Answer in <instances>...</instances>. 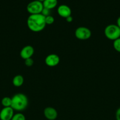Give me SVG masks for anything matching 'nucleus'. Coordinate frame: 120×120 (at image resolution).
Returning a JSON list of instances; mask_svg holds the SVG:
<instances>
[{
  "label": "nucleus",
  "instance_id": "1",
  "mask_svg": "<svg viewBox=\"0 0 120 120\" xmlns=\"http://www.w3.org/2000/svg\"><path fill=\"white\" fill-rule=\"evenodd\" d=\"M27 26L34 32H39L45 29L46 26L45 17L41 14L30 15L27 18Z\"/></svg>",
  "mask_w": 120,
  "mask_h": 120
},
{
  "label": "nucleus",
  "instance_id": "2",
  "mask_svg": "<svg viewBox=\"0 0 120 120\" xmlns=\"http://www.w3.org/2000/svg\"><path fill=\"white\" fill-rule=\"evenodd\" d=\"M11 107L14 111H22L27 109L28 105V98L23 93L15 94L12 97Z\"/></svg>",
  "mask_w": 120,
  "mask_h": 120
},
{
  "label": "nucleus",
  "instance_id": "3",
  "mask_svg": "<svg viewBox=\"0 0 120 120\" xmlns=\"http://www.w3.org/2000/svg\"><path fill=\"white\" fill-rule=\"evenodd\" d=\"M104 35L108 39L115 41L120 38V28L116 25H108L104 29Z\"/></svg>",
  "mask_w": 120,
  "mask_h": 120
},
{
  "label": "nucleus",
  "instance_id": "4",
  "mask_svg": "<svg viewBox=\"0 0 120 120\" xmlns=\"http://www.w3.org/2000/svg\"><path fill=\"white\" fill-rule=\"evenodd\" d=\"M44 8L43 4L42 2L35 0L29 2L27 7V10L30 15L41 14Z\"/></svg>",
  "mask_w": 120,
  "mask_h": 120
},
{
  "label": "nucleus",
  "instance_id": "5",
  "mask_svg": "<svg viewBox=\"0 0 120 120\" xmlns=\"http://www.w3.org/2000/svg\"><path fill=\"white\" fill-rule=\"evenodd\" d=\"M75 36L78 39L87 40L91 36V31L87 27L80 26L75 30Z\"/></svg>",
  "mask_w": 120,
  "mask_h": 120
},
{
  "label": "nucleus",
  "instance_id": "6",
  "mask_svg": "<svg viewBox=\"0 0 120 120\" xmlns=\"http://www.w3.org/2000/svg\"><path fill=\"white\" fill-rule=\"evenodd\" d=\"M60 62V58L56 54H49L45 59V63L49 67L56 66Z\"/></svg>",
  "mask_w": 120,
  "mask_h": 120
},
{
  "label": "nucleus",
  "instance_id": "7",
  "mask_svg": "<svg viewBox=\"0 0 120 120\" xmlns=\"http://www.w3.org/2000/svg\"><path fill=\"white\" fill-rule=\"evenodd\" d=\"M14 114V110L11 107H4L0 111V120H11Z\"/></svg>",
  "mask_w": 120,
  "mask_h": 120
},
{
  "label": "nucleus",
  "instance_id": "8",
  "mask_svg": "<svg viewBox=\"0 0 120 120\" xmlns=\"http://www.w3.org/2000/svg\"><path fill=\"white\" fill-rule=\"evenodd\" d=\"M34 53V49L32 46L27 45L20 51V56L24 60L31 58Z\"/></svg>",
  "mask_w": 120,
  "mask_h": 120
},
{
  "label": "nucleus",
  "instance_id": "9",
  "mask_svg": "<svg viewBox=\"0 0 120 120\" xmlns=\"http://www.w3.org/2000/svg\"><path fill=\"white\" fill-rule=\"evenodd\" d=\"M44 117L48 120H55L58 117L57 111L52 107H47L44 110Z\"/></svg>",
  "mask_w": 120,
  "mask_h": 120
},
{
  "label": "nucleus",
  "instance_id": "10",
  "mask_svg": "<svg viewBox=\"0 0 120 120\" xmlns=\"http://www.w3.org/2000/svg\"><path fill=\"white\" fill-rule=\"evenodd\" d=\"M57 12L60 16L66 18L71 15V9L67 5L62 4L58 7Z\"/></svg>",
  "mask_w": 120,
  "mask_h": 120
},
{
  "label": "nucleus",
  "instance_id": "11",
  "mask_svg": "<svg viewBox=\"0 0 120 120\" xmlns=\"http://www.w3.org/2000/svg\"><path fill=\"white\" fill-rule=\"evenodd\" d=\"M42 4H43L44 8L51 10L56 7L58 4V1L57 0H44L42 2Z\"/></svg>",
  "mask_w": 120,
  "mask_h": 120
},
{
  "label": "nucleus",
  "instance_id": "12",
  "mask_svg": "<svg viewBox=\"0 0 120 120\" xmlns=\"http://www.w3.org/2000/svg\"><path fill=\"white\" fill-rule=\"evenodd\" d=\"M24 82V79L22 75H17L13 78L12 84L13 85L16 87H19L22 86Z\"/></svg>",
  "mask_w": 120,
  "mask_h": 120
},
{
  "label": "nucleus",
  "instance_id": "13",
  "mask_svg": "<svg viewBox=\"0 0 120 120\" xmlns=\"http://www.w3.org/2000/svg\"><path fill=\"white\" fill-rule=\"evenodd\" d=\"M1 104L4 107H11L12 98L9 97H4L1 100Z\"/></svg>",
  "mask_w": 120,
  "mask_h": 120
},
{
  "label": "nucleus",
  "instance_id": "14",
  "mask_svg": "<svg viewBox=\"0 0 120 120\" xmlns=\"http://www.w3.org/2000/svg\"><path fill=\"white\" fill-rule=\"evenodd\" d=\"M11 120H26V118L22 113L18 112L14 115Z\"/></svg>",
  "mask_w": 120,
  "mask_h": 120
},
{
  "label": "nucleus",
  "instance_id": "15",
  "mask_svg": "<svg viewBox=\"0 0 120 120\" xmlns=\"http://www.w3.org/2000/svg\"><path fill=\"white\" fill-rule=\"evenodd\" d=\"M113 47L114 49L118 52L120 53V38L115 40L113 42Z\"/></svg>",
  "mask_w": 120,
  "mask_h": 120
},
{
  "label": "nucleus",
  "instance_id": "16",
  "mask_svg": "<svg viewBox=\"0 0 120 120\" xmlns=\"http://www.w3.org/2000/svg\"><path fill=\"white\" fill-rule=\"evenodd\" d=\"M55 21V19L51 15H48L45 17L46 25H52Z\"/></svg>",
  "mask_w": 120,
  "mask_h": 120
},
{
  "label": "nucleus",
  "instance_id": "17",
  "mask_svg": "<svg viewBox=\"0 0 120 120\" xmlns=\"http://www.w3.org/2000/svg\"><path fill=\"white\" fill-rule=\"evenodd\" d=\"M25 65L27 67H31L34 64V60L32 58L27 59L24 60Z\"/></svg>",
  "mask_w": 120,
  "mask_h": 120
},
{
  "label": "nucleus",
  "instance_id": "18",
  "mask_svg": "<svg viewBox=\"0 0 120 120\" xmlns=\"http://www.w3.org/2000/svg\"><path fill=\"white\" fill-rule=\"evenodd\" d=\"M41 14H42V15H44L45 17L48 16V15H50V9L44 8L42 12H41Z\"/></svg>",
  "mask_w": 120,
  "mask_h": 120
},
{
  "label": "nucleus",
  "instance_id": "19",
  "mask_svg": "<svg viewBox=\"0 0 120 120\" xmlns=\"http://www.w3.org/2000/svg\"><path fill=\"white\" fill-rule=\"evenodd\" d=\"M115 118L116 120H120V107L116 110L115 112Z\"/></svg>",
  "mask_w": 120,
  "mask_h": 120
},
{
  "label": "nucleus",
  "instance_id": "20",
  "mask_svg": "<svg viewBox=\"0 0 120 120\" xmlns=\"http://www.w3.org/2000/svg\"><path fill=\"white\" fill-rule=\"evenodd\" d=\"M65 19H66V21H67V22H68V23H71V22H72L73 21V18L71 15V16H68V17L66 18Z\"/></svg>",
  "mask_w": 120,
  "mask_h": 120
},
{
  "label": "nucleus",
  "instance_id": "21",
  "mask_svg": "<svg viewBox=\"0 0 120 120\" xmlns=\"http://www.w3.org/2000/svg\"><path fill=\"white\" fill-rule=\"evenodd\" d=\"M116 25L120 28V16H119L117 18V20H116Z\"/></svg>",
  "mask_w": 120,
  "mask_h": 120
},
{
  "label": "nucleus",
  "instance_id": "22",
  "mask_svg": "<svg viewBox=\"0 0 120 120\" xmlns=\"http://www.w3.org/2000/svg\"><path fill=\"white\" fill-rule=\"evenodd\" d=\"M38 1H40V2H43L44 1V0H38Z\"/></svg>",
  "mask_w": 120,
  "mask_h": 120
}]
</instances>
